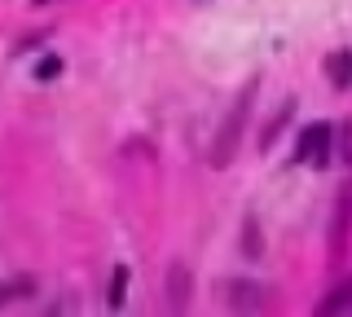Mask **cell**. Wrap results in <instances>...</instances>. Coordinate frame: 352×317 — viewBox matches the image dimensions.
I'll use <instances>...</instances> for the list:
<instances>
[{"instance_id": "cell-2", "label": "cell", "mask_w": 352, "mask_h": 317, "mask_svg": "<svg viewBox=\"0 0 352 317\" xmlns=\"http://www.w3.org/2000/svg\"><path fill=\"white\" fill-rule=\"evenodd\" d=\"M330 137H335V128H330V124H308L304 133H300V146H295V163L326 168V163H330Z\"/></svg>"}, {"instance_id": "cell-7", "label": "cell", "mask_w": 352, "mask_h": 317, "mask_svg": "<svg viewBox=\"0 0 352 317\" xmlns=\"http://www.w3.org/2000/svg\"><path fill=\"white\" fill-rule=\"evenodd\" d=\"M291 115H295V102H286L282 111L269 119V128H264V137H260V150H264V155H269V150H273V141H278V133H282V128L291 124Z\"/></svg>"}, {"instance_id": "cell-4", "label": "cell", "mask_w": 352, "mask_h": 317, "mask_svg": "<svg viewBox=\"0 0 352 317\" xmlns=\"http://www.w3.org/2000/svg\"><path fill=\"white\" fill-rule=\"evenodd\" d=\"M326 80H330V89H352V49H335V53H326Z\"/></svg>"}, {"instance_id": "cell-10", "label": "cell", "mask_w": 352, "mask_h": 317, "mask_svg": "<svg viewBox=\"0 0 352 317\" xmlns=\"http://www.w3.org/2000/svg\"><path fill=\"white\" fill-rule=\"evenodd\" d=\"M31 291H36V282H31V278H14V282H5V287H0V304L18 300V295H31Z\"/></svg>"}, {"instance_id": "cell-1", "label": "cell", "mask_w": 352, "mask_h": 317, "mask_svg": "<svg viewBox=\"0 0 352 317\" xmlns=\"http://www.w3.org/2000/svg\"><path fill=\"white\" fill-rule=\"evenodd\" d=\"M251 106H256V84H247L238 97H234V106L225 111V119H220V133L212 141V150H207V163L220 172V168H229L238 155V141H242V128H247V115H251Z\"/></svg>"}, {"instance_id": "cell-6", "label": "cell", "mask_w": 352, "mask_h": 317, "mask_svg": "<svg viewBox=\"0 0 352 317\" xmlns=\"http://www.w3.org/2000/svg\"><path fill=\"white\" fill-rule=\"evenodd\" d=\"M168 300H172V309L190 304V269L185 265H172V273H168Z\"/></svg>"}, {"instance_id": "cell-9", "label": "cell", "mask_w": 352, "mask_h": 317, "mask_svg": "<svg viewBox=\"0 0 352 317\" xmlns=\"http://www.w3.org/2000/svg\"><path fill=\"white\" fill-rule=\"evenodd\" d=\"M128 300V265H115V273H110V309H124Z\"/></svg>"}, {"instance_id": "cell-3", "label": "cell", "mask_w": 352, "mask_h": 317, "mask_svg": "<svg viewBox=\"0 0 352 317\" xmlns=\"http://www.w3.org/2000/svg\"><path fill=\"white\" fill-rule=\"evenodd\" d=\"M225 295H229V309H234V313L264 309V287H260V282H229Z\"/></svg>"}, {"instance_id": "cell-5", "label": "cell", "mask_w": 352, "mask_h": 317, "mask_svg": "<svg viewBox=\"0 0 352 317\" xmlns=\"http://www.w3.org/2000/svg\"><path fill=\"white\" fill-rule=\"evenodd\" d=\"M317 313H322V317H344V313H352V282H344V287L330 291L326 300L317 304Z\"/></svg>"}, {"instance_id": "cell-11", "label": "cell", "mask_w": 352, "mask_h": 317, "mask_svg": "<svg viewBox=\"0 0 352 317\" xmlns=\"http://www.w3.org/2000/svg\"><path fill=\"white\" fill-rule=\"evenodd\" d=\"M58 75H62V58H58V53H49V58H44L40 67H36V80H40V84H49V80H58Z\"/></svg>"}, {"instance_id": "cell-8", "label": "cell", "mask_w": 352, "mask_h": 317, "mask_svg": "<svg viewBox=\"0 0 352 317\" xmlns=\"http://www.w3.org/2000/svg\"><path fill=\"white\" fill-rule=\"evenodd\" d=\"M348 212H352V207H348V199H344V203H339V212H335V234H330V256H335V260H344V238H348Z\"/></svg>"}, {"instance_id": "cell-12", "label": "cell", "mask_w": 352, "mask_h": 317, "mask_svg": "<svg viewBox=\"0 0 352 317\" xmlns=\"http://www.w3.org/2000/svg\"><path fill=\"white\" fill-rule=\"evenodd\" d=\"M242 247H247L251 256H260V234H256V221H247V234H242Z\"/></svg>"}]
</instances>
